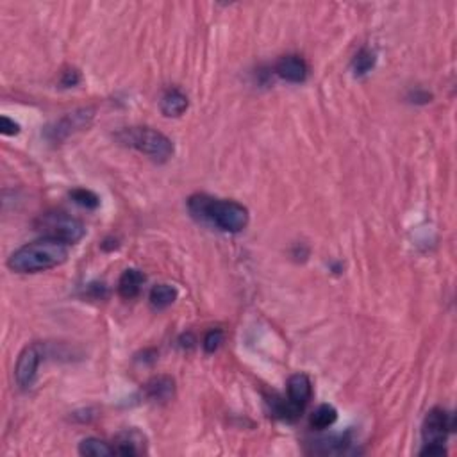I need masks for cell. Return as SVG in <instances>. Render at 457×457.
I'll use <instances>...</instances> for the list:
<instances>
[{"instance_id":"6da1fadb","label":"cell","mask_w":457,"mask_h":457,"mask_svg":"<svg viewBox=\"0 0 457 457\" xmlns=\"http://www.w3.org/2000/svg\"><path fill=\"white\" fill-rule=\"evenodd\" d=\"M191 217L214 225L224 233H240L248 225V209L234 200H220L209 195H193L188 200Z\"/></svg>"},{"instance_id":"9a60e30c","label":"cell","mask_w":457,"mask_h":457,"mask_svg":"<svg viewBox=\"0 0 457 457\" xmlns=\"http://www.w3.org/2000/svg\"><path fill=\"white\" fill-rule=\"evenodd\" d=\"M141 443H143V438L136 431H127L123 434H120L118 443L114 446V453H120V456H138L143 450Z\"/></svg>"},{"instance_id":"e0dca14e","label":"cell","mask_w":457,"mask_h":457,"mask_svg":"<svg viewBox=\"0 0 457 457\" xmlns=\"http://www.w3.org/2000/svg\"><path fill=\"white\" fill-rule=\"evenodd\" d=\"M79 453L88 457H109L114 456V446H109L102 439L88 438L79 443Z\"/></svg>"},{"instance_id":"30bf717a","label":"cell","mask_w":457,"mask_h":457,"mask_svg":"<svg viewBox=\"0 0 457 457\" xmlns=\"http://www.w3.org/2000/svg\"><path fill=\"white\" fill-rule=\"evenodd\" d=\"M352 441L347 434L331 436V438H322L312 443V452L322 453V456H339V453L351 452Z\"/></svg>"},{"instance_id":"7402d4cb","label":"cell","mask_w":457,"mask_h":457,"mask_svg":"<svg viewBox=\"0 0 457 457\" xmlns=\"http://www.w3.org/2000/svg\"><path fill=\"white\" fill-rule=\"evenodd\" d=\"M0 133L4 134V136H15V134L20 133V126L11 120L9 116H2V129Z\"/></svg>"},{"instance_id":"4fadbf2b","label":"cell","mask_w":457,"mask_h":457,"mask_svg":"<svg viewBox=\"0 0 457 457\" xmlns=\"http://www.w3.org/2000/svg\"><path fill=\"white\" fill-rule=\"evenodd\" d=\"M177 300V290L170 284H157L154 286L150 291V305L156 311H163V309L170 307L173 302Z\"/></svg>"},{"instance_id":"5bb4252c","label":"cell","mask_w":457,"mask_h":457,"mask_svg":"<svg viewBox=\"0 0 457 457\" xmlns=\"http://www.w3.org/2000/svg\"><path fill=\"white\" fill-rule=\"evenodd\" d=\"M173 381L170 377H156L147 384V396L156 402H164L173 396Z\"/></svg>"},{"instance_id":"8fae6325","label":"cell","mask_w":457,"mask_h":457,"mask_svg":"<svg viewBox=\"0 0 457 457\" xmlns=\"http://www.w3.org/2000/svg\"><path fill=\"white\" fill-rule=\"evenodd\" d=\"M143 284H145V275L141 274L140 270H136V268H129V270L123 272L122 277H120L118 293L122 295L123 298H127V300H130V298L140 295Z\"/></svg>"},{"instance_id":"603a6c76","label":"cell","mask_w":457,"mask_h":457,"mask_svg":"<svg viewBox=\"0 0 457 457\" xmlns=\"http://www.w3.org/2000/svg\"><path fill=\"white\" fill-rule=\"evenodd\" d=\"M446 450L443 445H423L420 456H445Z\"/></svg>"},{"instance_id":"277c9868","label":"cell","mask_w":457,"mask_h":457,"mask_svg":"<svg viewBox=\"0 0 457 457\" xmlns=\"http://www.w3.org/2000/svg\"><path fill=\"white\" fill-rule=\"evenodd\" d=\"M38 231L45 238L63 241L66 245H75L86 234V227L80 220L70 217V214L54 211V213L43 214L38 220Z\"/></svg>"},{"instance_id":"ba28073f","label":"cell","mask_w":457,"mask_h":457,"mask_svg":"<svg viewBox=\"0 0 457 457\" xmlns=\"http://www.w3.org/2000/svg\"><path fill=\"white\" fill-rule=\"evenodd\" d=\"M307 63L300 56H284L275 65V73L288 83H304L307 79Z\"/></svg>"},{"instance_id":"ac0fdd59","label":"cell","mask_w":457,"mask_h":457,"mask_svg":"<svg viewBox=\"0 0 457 457\" xmlns=\"http://www.w3.org/2000/svg\"><path fill=\"white\" fill-rule=\"evenodd\" d=\"M375 61H377V57H375L374 50L361 49L355 54L354 59H352V72L358 77L366 75L368 72H372V68L375 66Z\"/></svg>"},{"instance_id":"44dd1931","label":"cell","mask_w":457,"mask_h":457,"mask_svg":"<svg viewBox=\"0 0 457 457\" xmlns=\"http://www.w3.org/2000/svg\"><path fill=\"white\" fill-rule=\"evenodd\" d=\"M79 83H80L79 70L68 68V70H65V72H63L61 84L65 86V88H73V86H77Z\"/></svg>"},{"instance_id":"9c48e42d","label":"cell","mask_w":457,"mask_h":457,"mask_svg":"<svg viewBox=\"0 0 457 457\" xmlns=\"http://www.w3.org/2000/svg\"><path fill=\"white\" fill-rule=\"evenodd\" d=\"M312 396V384L311 379L305 374H295L291 375L288 381V400L295 408L304 411L305 406L309 404V400Z\"/></svg>"},{"instance_id":"ffe728a7","label":"cell","mask_w":457,"mask_h":457,"mask_svg":"<svg viewBox=\"0 0 457 457\" xmlns=\"http://www.w3.org/2000/svg\"><path fill=\"white\" fill-rule=\"evenodd\" d=\"M224 343V331L221 329H211L206 336H204L202 347L207 354H214Z\"/></svg>"},{"instance_id":"d6986e66","label":"cell","mask_w":457,"mask_h":457,"mask_svg":"<svg viewBox=\"0 0 457 457\" xmlns=\"http://www.w3.org/2000/svg\"><path fill=\"white\" fill-rule=\"evenodd\" d=\"M70 198L75 204H79L80 207H86V209H97L100 206L99 195L93 193L92 190H86V188H77V190L70 191Z\"/></svg>"},{"instance_id":"7a4b0ae2","label":"cell","mask_w":457,"mask_h":457,"mask_svg":"<svg viewBox=\"0 0 457 457\" xmlns=\"http://www.w3.org/2000/svg\"><path fill=\"white\" fill-rule=\"evenodd\" d=\"M68 260V245L45 238L20 247L8 260V267L16 274H38L50 270Z\"/></svg>"},{"instance_id":"7c38bea8","label":"cell","mask_w":457,"mask_h":457,"mask_svg":"<svg viewBox=\"0 0 457 457\" xmlns=\"http://www.w3.org/2000/svg\"><path fill=\"white\" fill-rule=\"evenodd\" d=\"M188 109V97L184 95L181 90L171 88L168 92H164L163 99H161V111L164 116H181L184 111Z\"/></svg>"},{"instance_id":"5b68a950","label":"cell","mask_w":457,"mask_h":457,"mask_svg":"<svg viewBox=\"0 0 457 457\" xmlns=\"http://www.w3.org/2000/svg\"><path fill=\"white\" fill-rule=\"evenodd\" d=\"M453 431V416L445 409L434 408L427 413L422 425L423 445H445L446 438Z\"/></svg>"},{"instance_id":"52a82bcc","label":"cell","mask_w":457,"mask_h":457,"mask_svg":"<svg viewBox=\"0 0 457 457\" xmlns=\"http://www.w3.org/2000/svg\"><path fill=\"white\" fill-rule=\"evenodd\" d=\"M93 120V111L92 109H77L73 113L65 114L63 118H59L57 122H54L52 126L47 127L45 136L50 141H61L65 138H68L70 134L77 133V130L88 127Z\"/></svg>"},{"instance_id":"2e32d148","label":"cell","mask_w":457,"mask_h":457,"mask_svg":"<svg viewBox=\"0 0 457 457\" xmlns=\"http://www.w3.org/2000/svg\"><path fill=\"white\" fill-rule=\"evenodd\" d=\"M338 420V411L334 406L331 404H322L318 406L311 415V427L317 431H324L329 429L331 425H334V422Z\"/></svg>"},{"instance_id":"3957f363","label":"cell","mask_w":457,"mask_h":457,"mask_svg":"<svg viewBox=\"0 0 457 457\" xmlns=\"http://www.w3.org/2000/svg\"><path fill=\"white\" fill-rule=\"evenodd\" d=\"M116 140L122 145L130 147L138 152L145 154L150 159L157 163H164L173 156V143L170 138L164 136L159 130H154L150 127H129L122 129L116 134Z\"/></svg>"},{"instance_id":"8992f818","label":"cell","mask_w":457,"mask_h":457,"mask_svg":"<svg viewBox=\"0 0 457 457\" xmlns=\"http://www.w3.org/2000/svg\"><path fill=\"white\" fill-rule=\"evenodd\" d=\"M43 359V347L35 343V345H29L22 351L18 361H16L15 368V377L16 382L22 389H31L32 386L36 384V379H38V368L42 365Z\"/></svg>"}]
</instances>
